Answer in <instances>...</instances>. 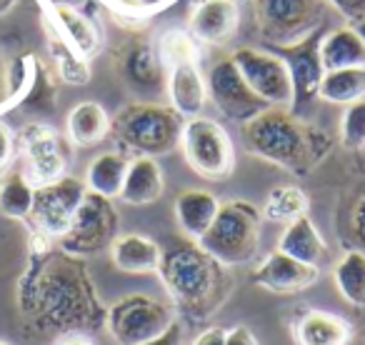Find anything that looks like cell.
I'll return each instance as SVG.
<instances>
[{"instance_id":"6da1fadb","label":"cell","mask_w":365,"mask_h":345,"mask_svg":"<svg viewBox=\"0 0 365 345\" xmlns=\"http://www.w3.org/2000/svg\"><path fill=\"white\" fill-rule=\"evenodd\" d=\"M23 313H41L53 328H98L106 320L91 273L78 255L51 250V238L36 233L28 270L18 285Z\"/></svg>"},{"instance_id":"7a4b0ae2","label":"cell","mask_w":365,"mask_h":345,"mask_svg":"<svg viewBox=\"0 0 365 345\" xmlns=\"http://www.w3.org/2000/svg\"><path fill=\"white\" fill-rule=\"evenodd\" d=\"M240 133L250 155L273 163L298 178L315 170L333 148L328 133L290 113L288 108H265L243 123Z\"/></svg>"},{"instance_id":"3957f363","label":"cell","mask_w":365,"mask_h":345,"mask_svg":"<svg viewBox=\"0 0 365 345\" xmlns=\"http://www.w3.org/2000/svg\"><path fill=\"white\" fill-rule=\"evenodd\" d=\"M158 275L173 303L190 318L210 315L230 293L228 268L205 253L195 240H185L173 245L170 250H163Z\"/></svg>"},{"instance_id":"277c9868","label":"cell","mask_w":365,"mask_h":345,"mask_svg":"<svg viewBox=\"0 0 365 345\" xmlns=\"http://www.w3.org/2000/svg\"><path fill=\"white\" fill-rule=\"evenodd\" d=\"M182 118L165 103L135 101L110 118V133L125 150L158 158L180 145Z\"/></svg>"},{"instance_id":"5b68a950","label":"cell","mask_w":365,"mask_h":345,"mask_svg":"<svg viewBox=\"0 0 365 345\" xmlns=\"http://www.w3.org/2000/svg\"><path fill=\"white\" fill-rule=\"evenodd\" d=\"M260 225H263V213L253 203L238 198L225 200L220 203L213 225L198 240V245L225 268L245 265L258 253Z\"/></svg>"},{"instance_id":"8992f818","label":"cell","mask_w":365,"mask_h":345,"mask_svg":"<svg viewBox=\"0 0 365 345\" xmlns=\"http://www.w3.org/2000/svg\"><path fill=\"white\" fill-rule=\"evenodd\" d=\"M328 0H253V13L263 41L293 48L318 33Z\"/></svg>"},{"instance_id":"52a82bcc","label":"cell","mask_w":365,"mask_h":345,"mask_svg":"<svg viewBox=\"0 0 365 345\" xmlns=\"http://www.w3.org/2000/svg\"><path fill=\"white\" fill-rule=\"evenodd\" d=\"M173 308L148 293H130L106 308L108 335L115 345H143L173 323Z\"/></svg>"},{"instance_id":"ba28073f","label":"cell","mask_w":365,"mask_h":345,"mask_svg":"<svg viewBox=\"0 0 365 345\" xmlns=\"http://www.w3.org/2000/svg\"><path fill=\"white\" fill-rule=\"evenodd\" d=\"M182 155L198 175L208 180L228 178L235 168V148L228 130L213 118H190L180 133Z\"/></svg>"},{"instance_id":"9c48e42d","label":"cell","mask_w":365,"mask_h":345,"mask_svg":"<svg viewBox=\"0 0 365 345\" xmlns=\"http://www.w3.org/2000/svg\"><path fill=\"white\" fill-rule=\"evenodd\" d=\"M118 228H120V215L113 200L88 190L71 228L61 238V250L78 258L96 255L110 248V243L118 238Z\"/></svg>"},{"instance_id":"30bf717a","label":"cell","mask_w":365,"mask_h":345,"mask_svg":"<svg viewBox=\"0 0 365 345\" xmlns=\"http://www.w3.org/2000/svg\"><path fill=\"white\" fill-rule=\"evenodd\" d=\"M238 73L248 88L265 103L268 108H288L293 105V81H290L288 63L283 56H275L260 48L240 46L230 53Z\"/></svg>"},{"instance_id":"8fae6325","label":"cell","mask_w":365,"mask_h":345,"mask_svg":"<svg viewBox=\"0 0 365 345\" xmlns=\"http://www.w3.org/2000/svg\"><path fill=\"white\" fill-rule=\"evenodd\" d=\"M118 78L123 86L143 103H158L168 98V66L163 63L158 46L140 41H128L115 51L113 58Z\"/></svg>"},{"instance_id":"7c38bea8","label":"cell","mask_w":365,"mask_h":345,"mask_svg":"<svg viewBox=\"0 0 365 345\" xmlns=\"http://www.w3.org/2000/svg\"><path fill=\"white\" fill-rule=\"evenodd\" d=\"M86 193V180H78L73 175H63L56 183L36 188L31 210V223L36 233L48 235L51 240H61L71 228Z\"/></svg>"},{"instance_id":"4fadbf2b","label":"cell","mask_w":365,"mask_h":345,"mask_svg":"<svg viewBox=\"0 0 365 345\" xmlns=\"http://www.w3.org/2000/svg\"><path fill=\"white\" fill-rule=\"evenodd\" d=\"M18 148H21L23 160H26L23 172L36 188L56 183L58 178L66 175L68 153L66 143L58 135L56 128L46 125V123H28L18 133Z\"/></svg>"},{"instance_id":"5bb4252c","label":"cell","mask_w":365,"mask_h":345,"mask_svg":"<svg viewBox=\"0 0 365 345\" xmlns=\"http://www.w3.org/2000/svg\"><path fill=\"white\" fill-rule=\"evenodd\" d=\"M205 86H208V98L213 101V105L235 123H248L250 118H255L260 110L268 108L248 88V83L243 81L230 56L220 58L210 66Z\"/></svg>"},{"instance_id":"9a60e30c","label":"cell","mask_w":365,"mask_h":345,"mask_svg":"<svg viewBox=\"0 0 365 345\" xmlns=\"http://www.w3.org/2000/svg\"><path fill=\"white\" fill-rule=\"evenodd\" d=\"M240 26L238 0H198L188 16V33L203 46H228Z\"/></svg>"},{"instance_id":"2e32d148","label":"cell","mask_w":365,"mask_h":345,"mask_svg":"<svg viewBox=\"0 0 365 345\" xmlns=\"http://www.w3.org/2000/svg\"><path fill=\"white\" fill-rule=\"evenodd\" d=\"M318 46L320 41L313 36L305 43H300V46L283 51V61L288 63L290 81H293V105H290V113H295V115H300V110L318 98L320 81L325 76Z\"/></svg>"},{"instance_id":"e0dca14e","label":"cell","mask_w":365,"mask_h":345,"mask_svg":"<svg viewBox=\"0 0 365 345\" xmlns=\"http://www.w3.org/2000/svg\"><path fill=\"white\" fill-rule=\"evenodd\" d=\"M320 278L318 265L300 263V260L290 258V255L280 253L278 248L260 260V265L253 270V280L260 288L270 290V293L288 295V293H300V290L315 285Z\"/></svg>"},{"instance_id":"ac0fdd59","label":"cell","mask_w":365,"mask_h":345,"mask_svg":"<svg viewBox=\"0 0 365 345\" xmlns=\"http://www.w3.org/2000/svg\"><path fill=\"white\" fill-rule=\"evenodd\" d=\"M168 101L182 120L203 115L205 103H208V86H205L198 61L173 63L168 68Z\"/></svg>"},{"instance_id":"d6986e66","label":"cell","mask_w":365,"mask_h":345,"mask_svg":"<svg viewBox=\"0 0 365 345\" xmlns=\"http://www.w3.org/2000/svg\"><path fill=\"white\" fill-rule=\"evenodd\" d=\"M53 28L58 31V36L73 48L81 58L91 61L93 56H98L103 48V33L96 26L93 18H88L86 13H81L78 8L68 6V3H53L51 6V18H46Z\"/></svg>"},{"instance_id":"ffe728a7","label":"cell","mask_w":365,"mask_h":345,"mask_svg":"<svg viewBox=\"0 0 365 345\" xmlns=\"http://www.w3.org/2000/svg\"><path fill=\"white\" fill-rule=\"evenodd\" d=\"M110 260L118 270L133 275L158 273L163 258V248L153 238L140 233H123L110 243Z\"/></svg>"},{"instance_id":"44dd1931","label":"cell","mask_w":365,"mask_h":345,"mask_svg":"<svg viewBox=\"0 0 365 345\" xmlns=\"http://www.w3.org/2000/svg\"><path fill=\"white\" fill-rule=\"evenodd\" d=\"M298 345H348L353 338L348 320L328 310H305L293 325Z\"/></svg>"},{"instance_id":"7402d4cb","label":"cell","mask_w":365,"mask_h":345,"mask_svg":"<svg viewBox=\"0 0 365 345\" xmlns=\"http://www.w3.org/2000/svg\"><path fill=\"white\" fill-rule=\"evenodd\" d=\"M218 208H220V200L213 193H208V190H198V188L182 190L175 198V205H173L180 230L188 235V240H195V243L208 233L215 215H218Z\"/></svg>"},{"instance_id":"603a6c76","label":"cell","mask_w":365,"mask_h":345,"mask_svg":"<svg viewBox=\"0 0 365 345\" xmlns=\"http://www.w3.org/2000/svg\"><path fill=\"white\" fill-rule=\"evenodd\" d=\"M163 170L155 158L138 155L130 160L125 172V183L118 198L128 205H150L163 195Z\"/></svg>"},{"instance_id":"cb8c5ba5","label":"cell","mask_w":365,"mask_h":345,"mask_svg":"<svg viewBox=\"0 0 365 345\" xmlns=\"http://www.w3.org/2000/svg\"><path fill=\"white\" fill-rule=\"evenodd\" d=\"M318 51L325 73L340 68H365V43L353 26H340L323 36Z\"/></svg>"},{"instance_id":"d4e9b609","label":"cell","mask_w":365,"mask_h":345,"mask_svg":"<svg viewBox=\"0 0 365 345\" xmlns=\"http://www.w3.org/2000/svg\"><path fill=\"white\" fill-rule=\"evenodd\" d=\"M278 250L308 265H320L328 258V245L308 215H300L293 223H288L278 240Z\"/></svg>"},{"instance_id":"484cf974","label":"cell","mask_w":365,"mask_h":345,"mask_svg":"<svg viewBox=\"0 0 365 345\" xmlns=\"http://www.w3.org/2000/svg\"><path fill=\"white\" fill-rule=\"evenodd\" d=\"M66 133H68V140L78 148L98 145L110 133V115H108V110L101 103L83 101L68 113Z\"/></svg>"},{"instance_id":"4316f807","label":"cell","mask_w":365,"mask_h":345,"mask_svg":"<svg viewBox=\"0 0 365 345\" xmlns=\"http://www.w3.org/2000/svg\"><path fill=\"white\" fill-rule=\"evenodd\" d=\"M128 160L125 153H101L98 158H93V163L86 170V188L91 193H98L103 198H118L125 183V172H128Z\"/></svg>"},{"instance_id":"83f0119b","label":"cell","mask_w":365,"mask_h":345,"mask_svg":"<svg viewBox=\"0 0 365 345\" xmlns=\"http://www.w3.org/2000/svg\"><path fill=\"white\" fill-rule=\"evenodd\" d=\"M36 200V185L28 180L23 168L8 170L0 178V213L13 220H28Z\"/></svg>"},{"instance_id":"f1b7e54d","label":"cell","mask_w":365,"mask_h":345,"mask_svg":"<svg viewBox=\"0 0 365 345\" xmlns=\"http://www.w3.org/2000/svg\"><path fill=\"white\" fill-rule=\"evenodd\" d=\"M318 98L325 103H335V105H350L365 98V68L328 71L320 81Z\"/></svg>"},{"instance_id":"f546056e","label":"cell","mask_w":365,"mask_h":345,"mask_svg":"<svg viewBox=\"0 0 365 345\" xmlns=\"http://www.w3.org/2000/svg\"><path fill=\"white\" fill-rule=\"evenodd\" d=\"M333 283L338 293L355 308H365V253L348 250L333 265Z\"/></svg>"},{"instance_id":"4dcf8cb0","label":"cell","mask_w":365,"mask_h":345,"mask_svg":"<svg viewBox=\"0 0 365 345\" xmlns=\"http://www.w3.org/2000/svg\"><path fill=\"white\" fill-rule=\"evenodd\" d=\"M48 26V48H51V56L56 61V71L61 76V81H66L68 86H86L91 81V61L81 58L61 36L58 31L46 21Z\"/></svg>"},{"instance_id":"1f68e13d","label":"cell","mask_w":365,"mask_h":345,"mask_svg":"<svg viewBox=\"0 0 365 345\" xmlns=\"http://www.w3.org/2000/svg\"><path fill=\"white\" fill-rule=\"evenodd\" d=\"M310 200L298 185H278L265 198L263 215L273 223H293L300 215H308Z\"/></svg>"},{"instance_id":"d6a6232c","label":"cell","mask_w":365,"mask_h":345,"mask_svg":"<svg viewBox=\"0 0 365 345\" xmlns=\"http://www.w3.org/2000/svg\"><path fill=\"white\" fill-rule=\"evenodd\" d=\"M163 63L168 68L173 63H182V61H198V46H195L193 36L188 31H168L160 38V46H158Z\"/></svg>"},{"instance_id":"836d02e7","label":"cell","mask_w":365,"mask_h":345,"mask_svg":"<svg viewBox=\"0 0 365 345\" xmlns=\"http://www.w3.org/2000/svg\"><path fill=\"white\" fill-rule=\"evenodd\" d=\"M340 138H343V145L353 150L365 145V98L345 105V113L340 118Z\"/></svg>"},{"instance_id":"e575fe53","label":"cell","mask_w":365,"mask_h":345,"mask_svg":"<svg viewBox=\"0 0 365 345\" xmlns=\"http://www.w3.org/2000/svg\"><path fill=\"white\" fill-rule=\"evenodd\" d=\"M175 0H115L110 3V8L115 11V16L120 18H138L140 23H145L150 18V13L160 11L165 6H173Z\"/></svg>"},{"instance_id":"d590c367","label":"cell","mask_w":365,"mask_h":345,"mask_svg":"<svg viewBox=\"0 0 365 345\" xmlns=\"http://www.w3.org/2000/svg\"><path fill=\"white\" fill-rule=\"evenodd\" d=\"M328 6H333L350 26L360 23L365 18V0H328Z\"/></svg>"},{"instance_id":"8d00e7d4","label":"cell","mask_w":365,"mask_h":345,"mask_svg":"<svg viewBox=\"0 0 365 345\" xmlns=\"http://www.w3.org/2000/svg\"><path fill=\"white\" fill-rule=\"evenodd\" d=\"M13 153H16V135L6 123L0 120V172L11 165Z\"/></svg>"},{"instance_id":"74e56055","label":"cell","mask_w":365,"mask_h":345,"mask_svg":"<svg viewBox=\"0 0 365 345\" xmlns=\"http://www.w3.org/2000/svg\"><path fill=\"white\" fill-rule=\"evenodd\" d=\"M182 340H185V328L178 320H173L163 333H158L155 338H150L143 345H182Z\"/></svg>"},{"instance_id":"f35d334b","label":"cell","mask_w":365,"mask_h":345,"mask_svg":"<svg viewBox=\"0 0 365 345\" xmlns=\"http://www.w3.org/2000/svg\"><path fill=\"white\" fill-rule=\"evenodd\" d=\"M225 345H260L253 330L245 325H235V328L225 330Z\"/></svg>"},{"instance_id":"ab89813d","label":"cell","mask_w":365,"mask_h":345,"mask_svg":"<svg viewBox=\"0 0 365 345\" xmlns=\"http://www.w3.org/2000/svg\"><path fill=\"white\" fill-rule=\"evenodd\" d=\"M13 108V83H11V71L0 66V110Z\"/></svg>"},{"instance_id":"60d3db41","label":"cell","mask_w":365,"mask_h":345,"mask_svg":"<svg viewBox=\"0 0 365 345\" xmlns=\"http://www.w3.org/2000/svg\"><path fill=\"white\" fill-rule=\"evenodd\" d=\"M193 345H225V330L223 328H205Z\"/></svg>"},{"instance_id":"b9f144b4","label":"cell","mask_w":365,"mask_h":345,"mask_svg":"<svg viewBox=\"0 0 365 345\" xmlns=\"http://www.w3.org/2000/svg\"><path fill=\"white\" fill-rule=\"evenodd\" d=\"M353 230L358 235V240L365 245V198L355 205V213H353Z\"/></svg>"},{"instance_id":"7bdbcfd3","label":"cell","mask_w":365,"mask_h":345,"mask_svg":"<svg viewBox=\"0 0 365 345\" xmlns=\"http://www.w3.org/2000/svg\"><path fill=\"white\" fill-rule=\"evenodd\" d=\"M58 345H93V343L86 338V335H68V338H63Z\"/></svg>"},{"instance_id":"ee69618b","label":"cell","mask_w":365,"mask_h":345,"mask_svg":"<svg viewBox=\"0 0 365 345\" xmlns=\"http://www.w3.org/2000/svg\"><path fill=\"white\" fill-rule=\"evenodd\" d=\"M355 31H358V36L360 38H363V43H365V18H363V21H360V23H355Z\"/></svg>"},{"instance_id":"f6af8a7d","label":"cell","mask_w":365,"mask_h":345,"mask_svg":"<svg viewBox=\"0 0 365 345\" xmlns=\"http://www.w3.org/2000/svg\"><path fill=\"white\" fill-rule=\"evenodd\" d=\"M0 345H8V343H3V340H0Z\"/></svg>"}]
</instances>
